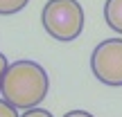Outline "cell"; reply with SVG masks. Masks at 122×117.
<instances>
[{"instance_id":"7","label":"cell","mask_w":122,"mask_h":117,"mask_svg":"<svg viewBox=\"0 0 122 117\" xmlns=\"http://www.w3.org/2000/svg\"><path fill=\"white\" fill-rule=\"evenodd\" d=\"M20 117H54V115L50 113V110H45V108H39V106H36V108H30V110H25V113H23Z\"/></svg>"},{"instance_id":"9","label":"cell","mask_w":122,"mask_h":117,"mask_svg":"<svg viewBox=\"0 0 122 117\" xmlns=\"http://www.w3.org/2000/svg\"><path fill=\"white\" fill-rule=\"evenodd\" d=\"M63 117H95V115H91L88 110H70V113H66Z\"/></svg>"},{"instance_id":"5","label":"cell","mask_w":122,"mask_h":117,"mask_svg":"<svg viewBox=\"0 0 122 117\" xmlns=\"http://www.w3.org/2000/svg\"><path fill=\"white\" fill-rule=\"evenodd\" d=\"M30 0H0V16H14L23 11Z\"/></svg>"},{"instance_id":"1","label":"cell","mask_w":122,"mask_h":117,"mask_svg":"<svg viewBox=\"0 0 122 117\" xmlns=\"http://www.w3.org/2000/svg\"><path fill=\"white\" fill-rule=\"evenodd\" d=\"M48 90H50V77L43 70V65L30 59H18L9 63L5 70L0 95L14 108L30 110L36 108L48 97Z\"/></svg>"},{"instance_id":"3","label":"cell","mask_w":122,"mask_h":117,"mask_svg":"<svg viewBox=\"0 0 122 117\" xmlns=\"http://www.w3.org/2000/svg\"><path fill=\"white\" fill-rule=\"evenodd\" d=\"M91 72L104 86H122V38H106L93 50Z\"/></svg>"},{"instance_id":"8","label":"cell","mask_w":122,"mask_h":117,"mask_svg":"<svg viewBox=\"0 0 122 117\" xmlns=\"http://www.w3.org/2000/svg\"><path fill=\"white\" fill-rule=\"evenodd\" d=\"M7 56H5L2 52H0V88H2V77H5V70H7Z\"/></svg>"},{"instance_id":"2","label":"cell","mask_w":122,"mask_h":117,"mask_svg":"<svg viewBox=\"0 0 122 117\" xmlns=\"http://www.w3.org/2000/svg\"><path fill=\"white\" fill-rule=\"evenodd\" d=\"M41 23L48 36L59 43H72L84 32V7L77 0H48L41 11Z\"/></svg>"},{"instance_id":"4","label":"cell","mask_w":122,"mask_h":117,"mask_svg":"<svg viewBox=\"0 0 122 117\" xmlns=\"http://www.w3.org/2000/svg\"><path fill=\"white\" fill-rule=\"evenodd\" d=\"M104 20L113 32L122 34V0H106L104 2Z\"/></svg>"},{"instance_id":"6","label":"cell","mask_w":122,"mask_h":117,"mask_svg":"<svg viewBox=\"0 0 122 117\" xmlns=\"http://www.w3.org/2000/svg\"><path fill=\"white\" fill-rule=\"evenodd\" d=\"M0 117H20V115H18V108H14L9 101L0 99Z\"/></svg>"}]
</instances>
